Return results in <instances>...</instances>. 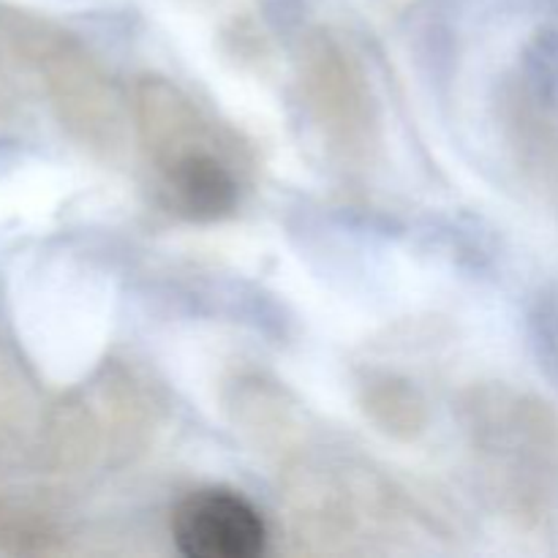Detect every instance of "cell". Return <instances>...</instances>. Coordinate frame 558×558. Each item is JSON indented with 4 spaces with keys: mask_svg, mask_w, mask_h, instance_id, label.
<instances>
[{
    "mask_svg": "<svg viewBox=\"0 0 558 558\" xmlns=\"http://www.w3.org/2000/svg\"><path fill=\"white\" fill-rule=\"evenodd\" d=\"M174 545L189 558H254L265 550L267 526L259 510L234 490L189 494L172 515Z\"/></svg>",
    "mask_w": 558,
    "mask_h": 558,
    "instance_id": "obj_1",
    "label": "cell"
},
{
    "mask_svg": "<svg viewBox=\"0 0 558 558\" xmlns=\"http://www.w3.org/2000/svg\"><path fill=\"white\" fill-rule=\"evenodd\" d=\"M172 202L194 221L227 216L238 202V183L221 161L207 153H189L169 172Z\"/></svg>",
    "mask_w": 558,
    "mask_h": 558,
    "instance_id": "obj_2",
    "label": "cell"
}]
</instances>
